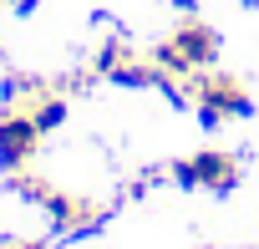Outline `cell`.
<instances>
[{
  "instance_id": "1",
  "label": "cell",
  "mask_w": 259,
  "mask_h": 249,
  "mask_svg": "<svg viewBox=\"0 0 259 249\" xmlns=\"http://www.w3.org/2000/svg\"><path fill=\"white\" fill-rule=\"evenodd\" d=\"M153 56H158L163 76H188V71L213 66V56H219V36H213L203 21H178V31H173Z\"/></svg>"
},
{
  "instance_id": "2",
  "label": "cell",
  "mask_w": 259,
  "mask_h": 249,
  "mask_svg": "<svg viewBox=\"0 0 259 249\" xmlns=\"http://www.w3.org/2000/svg\"><path fill=\"white\" fill-rule=\"evenodd\" d=\"M193 102H198V117L208 122V128H219V122H229V117H249V112H254L244 81L229 76V71H203V76L193 81Z\"/></svg>"
},
{
  "instance_id": "3",
  "label": "cell",
  "mask_w": 259,
  "mask_h": 249,
  "mask_svg": "<svg viewBox=\"0 0 259 249\" xmlns=\"http://www.w3.org/2000/svg\"><path fill=\"white\" fill-rule=\"evenodd\" d=\"M239 178V163L234 153L224 148H198L188 163H173V183L178 188H213V193H229Z\"/></svg>"
},
{
  "instance_id": "4",
  "label": "cell",
  "mask_w": 259,
  "mask_h": 249,
  "mask_svg": "<svg viewBox=\"0 0 259 249\" xmlns=\"http://www.w3.org/2000/svg\"><path fill=\"white\" fill-rule=\"evenodd\" d=\"M36 143H41V128H36V117L26 107H16V112L0 117V168L21 173L36 158Z\"/></svg>"
},
{
  "instance_id": "5",
  "label": "cell",
  "mask_w": 259,
  "mask_h": 249,
  "mask_svg": "<svg viewBox=\"0 0 259 249\" xmlns=\"http://www.w3.org/2000/svg\"><path fill=\"white\" fill-rule=\"evenodd\" d=\"M46 209H51V219H56V229H61V234H92V229L102 224V209H97L92 198L51 193V198H46Z\"/></svg>"
},
{
  "instance_id": "6",
  "label": "cell",
  "mask_w": 259,
  "mask_h": 249,
  "mask_svg": "<svg viewBox=\"0 0 259 249\" xmlns=\"http://www.w3.org/2000/svg\"><path fill=\"white\" fill-rule=\"evenodd\" d=\"M26 112L36 117V128H41V138H46V133H56L61 122H66V97H61V92H41Z\"/></svg>"
},
{
  "instance_id": "7",
  "label": "cell",
  "mask_w": 259,
  "mask_h": 249,
  "mask_svg": "<svg viewBox=\"0 0 259 249\" xmlns=\"http://www.w3.org/2000/svg\"><path fill=\"white\" fill-rule=\"evenodd\" d=\"M16 249H36V244H16Z\"/></svg>"
}]
</instances>
